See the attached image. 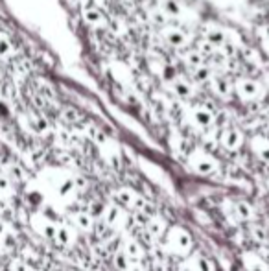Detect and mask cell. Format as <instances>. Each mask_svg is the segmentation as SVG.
<instances>
[{"label": "cell", "mask_w": 269, "mask_h": 271, "mask_svg": "<svg viewBox=\"0 0 269 271\" xmlns=\"http://www.w3.org/2000/svg\"><path fill=\"white\" fill-rule=\"evenodd\" d=\"M78 240V231L72 225H57V232H55L54 242H57L59 246L70 247L74 246Z\"/></svg>", "instance_id": "18"}, {"label": "cell", "mask_w": 269, "mask_h": 271, "mask_svg": "<svg viewBox=\"0 0 269 271\" xmlns=\"http://www.w3.org/2000/svg\"><path fill=\"white\" fill-rule=\"evenodd\" d=\"M13 196V181L6 173H0V197Z\"/></svg>", "instance_id": "22"}, {"label": "cell", "mask_w": 269, "mask_h": 271, "mask_svg": "<svg viewBox=\"0 0 269 271\" xmlns=\"http://www.w3.org/2000/svg\"><path fill=\"white\" fill-rule=\"evenodd\" d=\"M63 118L66 120V122H72V124H76L78 120L81 118L80 116V113L76 111V109H72V107H66V109H63Z\"/></svg>", "instance_id": "24"}, {"label": "cell", "mask_w": 269, "mask_h": 271, "mask_svg": "<svg viewBox=\"0 0 269 271\" xmlns=\"http://www.w3.org/2000/svg\"><path fill=\"white\" fill-rule=\"evenodd\" d=\"M267 79H269V74H267Z\"/></svg>", "instance_id": "31"}, {"label": "cell", "mask_w": 269, "mask_h": 271, "mask_svg": "<svg viewBox=\"0 0 269 271\" xmlns=\"http://www.w3.org/2000/svg\"><path fill=\"white\" fill-rule=\"evenodd\" d=\"M129 271H146V267L142 266V262H133L129 267Z\"/></svg>", "instance_id": "28"}, {"label": "cell", "mask_w": 269, "mask_h": 271, "mask_svg": "<svg viewBox=\"0 0 269 271\" xmlns=\"http://www.w3.org/2000/svg\"><path fill=\"white\" fill-rule=\"evenodd\" d=\"M102 220L111 231H124L127 225V210L111 201L102 208Z\"/></svg>", "instance_id": "6"}, {"label": "cell", "mask_w": 269, "mask_h": 271, "mask_svg": "<svg viewBox=\"0 0 269 271\" xmlns=\"http://www.w3.org/2000/svg\"><path fill=\"white\" fill-rule=\"evenodd\" d=\"M253 238H254V240H258L260 244H264V242L267 240V231H265L264 227L254 225L253 227Z\"/></svg>", "instance_id": "25"}, {"label": "cell", "mask_w": 269, "mask_h": 271, "mask_svg": "<svg viewBox=\"0 0 269 271\" xmlns=\"http://www.w3.org/2000/svg\"><path fill=\"white\" fill-rule=\"evenodd\" d=\"M166 229H168V223H166L164 218L157 216V214H151L148 220H146V231L153 240H160L164 236Z\"/></svg>", "instance_id": "16"}, {"label": "cell", "mask_w": 269, "mask_h": 271, "mask_svg": "<svg viewBox=\"0 0 269 271\" xmlns=\"http://www.w3.org/2000/svg\"><path fill=\"white\" fill-rule=\"evenodd\" d=\"M181 267L185 271H216V264L210 256L199 251H192L181 262Z\"/></svg>", "instance_id": "8"}, {"label": "cell", "mask_w": 269, "mask_h": 271, "mask_svg": "<svg viewBox=\"0 0 269 271\" xmlns=\"http://www.w3.org/2000/svg\"><path fill=\"white\" fill-rule=\"evenodd\" d=\"M134 260H131L129 256L125 255L122 249L120 251H116L115 253V256H113V264H115V267L118 271H129V267H131V264H133Z\"/></svg>", "instance_id": "21"}, {"label": "cell", "mask_w": 269, "mask_h": 271, "mask_svg": "<svg viewBox=\"0 0 269 271\" xmlns=\"http://www.w3.org/2000/svg\"><path fill=\"white\" fill-rule=\"evenodd\" d=\"M162 249L172 256L185 258L186 255L194 251V236L185 227L172 225L166 229L164 236H162Z\"/></svg>", "instance_id": "1"}, {"label": "cell", "mask_w": 269, "mask_h": 271, "mask_svg": "<svg viewBox=\"0 0 269 271\" xmlns=\"http://www.w3.org/2000/svg\"><path fill=\"white\" fill-rule=\"evenodd\" d=\"M70 225L74 227L78 232H90V231H94L96 220L90 212L78 210V212H74V214H70Z\"/></svg>", "instance_id": "13"}, {"label": "cell", "mask_w": 269, "mask_h": 271, "mask_svg": "<svg viewBox=\"0 0 269 271\" xmlns=\"http://www.w3.org/2000/svg\"><path fill=\"white\" fill-rule=\"evenodd\" d=\"M30 225L37 234H41L46 240H54L55 232H57V223H54L50 218H46L45 214H33L30 218Z\"/></svg>", "instance_id": "10"}, {"label": "cell", "mask_w": 269, "mask_h": 271, "mask_svg": "<svg viewBox=\"0 0 269 271\" xmlns=\"http://www.w3.org/2000/svg\"><path fill=\"white\" fill-rule=\"evenodd\" d=\"M186 168H188L190 172L195 173V175H199V177H210V175H214V173L219 172V164L218 159L209 153L207 149L203 148H195L186 155Z\"/></svg>", "instance_id": "2"}, {"label": "cell", "mask_w": 269, "mask_h": 271, "mask_svg": "<svg viewBox=\"0 0 269 271\" xmlns=\"http://www.w3.org/2000/svg\"><path fill=\"white\" fill-rule=\"evenodd\" d=\"M225 218H229L230 223L251 222L254 218V208L247 199H229L223 207Z\"/></svg>", "instance_id": "4"}, {"label": "cell", "mask_w": 269, "mask_h": 271, "mask_svg": "<svg viewBox=\"0 0 269 271\" xmlns=\"http://www.w3.org/2000/svg\"><path fill=\"white\" fill-rule=\"evenodd\" d=\"M137 166L140 168V172L144 173L146 177L150 179L153 185L160 187L162 190H168V192L174 190V183H172L168 172H166L162 166H159L157 163H151V161H148V159H144V157L137 159Z\"/></svg>", "instance_id": "3"}, {"label": "cell", "mask_w": 269, "mask_h": 271, "mask_svg": "<svg viewBox=\"0 0 269 271\" xmlns=\"http://www.w3.org/2000/svg\"><path fill=\"white\" fill-rule=\"evenodd\" d=\"M122 251L134 262H142L146 258L144 246H142L134 236H131V234H125V236L122 238Z\"/></svg>", "instance_id": "12"}, {"label": "cell", "mask_w": 269, "mask_h": 271, "mask_svg": "<svg viewBox=\"0 0 269 271\" xmlns=\"http://www.w3.org/2000/svg\"><path fill=\"white\" fill-rule=\"evenodd\" d=\"M83 17L87 22H90V24H100L102 20H104V15H102L100 8H98L96 4L83 6Z\"/></svg>", "instance_id": "20"}, {"label": "cell", "mask_w": 269, "mask_h": 271, "mask_svg": "<svg viewBox=\"0 0 269 271\" xmlns=\"http://www.w3.org/2000/svg\"><path fill=\"white\" fill-rule=\"evenodd\" d=\"M188 120L195 129H201V131H209V129H212L216 126L214 111L209 109L207 105H203V104H197V105H194V107L190 109Z\"/></svg>", "instance_id": "7"}, {"label": "cell", "mask_w": 269, "mask_h": 271, "mask_svg": "<svg viewBox=\"0 0 269 271\" xmlns=\"http://www.w3.org/2000/svg\"><path fill=\"white\" fill-rule=\"evenodd\" d=\"M232 91L240 96V100L244 102H258L265 96V89L260 83H256L254 79L242 78L232 85Z\"/></svg>", "instance_id": "5"}, {"label": "cell", "mask_w": 269, "mask_h": 271, "mask_svg": "<svg viewBox=\"0 0 269 271\" xmlns=\"http://www.w3.org/2000/svg\"><path fill=\"white\" fill-rule=\"evenodd\" d=\"M17 59V45L11 35L0 28V63L10 65Z\"/></svg>", "instance_id": "11"}, {"label": "cell", "mask_w": 269, "mask_h": 271, "mask_svg": "<svg viewBox=\"0 0 269 271\" xmlns=\"http://www.w3.org/2000/svg\"><path fill=\"white\" fill-rule=\"evenodd\" d=\"M0 214H2V207H0Z\"/></svg>", "instance_id": "30"}, {"label": "cell", "mask_w": 269, "mask_h": 271, "mask_svg": "<svg viewBox=\"0 0 269 271\" xmlns=\"http://www.w3.org/2000/svg\"><path fill=\"white\" fill-rule=\"evenodd\" d=\"M8 177H10L13 183H22L26 179V172L19 166V164H11L10 172H8Z\"/></svg>", "instance_id": "23"}, {"label": "cell", "mask_w": 269, "mask_h": 271, "mask_svg": "<svg viewBox=\"0 0 269 271\" xmlns=\"http://www.w3.org/2000/svg\"><path fill=\"white\" fill-rule=\"evenodd\" d=\"M11 271H28V266L24 260H13L11 262Z\"/></svg>", "instance_id": "27"}, {"label": "cell", "mask_w": 269, "mask_h": 271, "mask_svg": "<svg viewBox=\"0 0 269 271\" xmlns=\"http://www.w3.org/2000/svg\"><path fill=\"white\" fill-rule=\"evenodd\" d=\"M151 269L153 271H168V266H166V262L162 258H153L151 262Z\"/></svg>", "instance_id": "26"}, {"label": "cell", "mask_w": 269, "mask_h": 271, "mask_svg": "<svg viewBox=\"0 0 269 271\" xmlns=\"http://www.w3.org/2000/svg\"><path fill=\"white\" fill-rule=\"evenodd\" d=\"M245 142V135L244 131L236 126H229V128H225L219 135V144H221V148L227 149V152H238L242 149Z\"/></svg>", "instance_id": "9"}, {"label": "cell", "mask_w": 269, "mask_h": 271, "mask_svg": "<svg viewBox=\"0 0 269 271\" xmlns=\"http://www.w3.org/2000/svg\"><path fill=\"white\" fill-rule=\"evenodd\" d=\"M4 100V93H2V85H0V102Z\"/></svg>", "instance_id": "29"}, {"label": "cell", "mask_w": 269, "mask_h": 271, "mask_svg": "<svg viewBox=\"0 0 269 271\" xmlns=\"http://www.w3.org/2000/svg\"><path fill=\"white\" fill-rule=\"evenodd\" d=\"M172 91H174V94H177V96L183 100H188L194 96L192 85H190L188 81H183V79H175L174 83H172Z\"/></svg>", "instance_id": "19"}, {"label": "cell", "mask_w": 269, "mask_h": 271, "mask_svg": "<svg viewBox=\"0 0 269 271\" xmlns=\"http://www.w3.org/2000/svg\"><path fill=\"white\" fill-rule=\"evenodd\" d=\"M249 144L254 157L258 159L260 163L269 164V137H265V135H254L249 140Z\"/></svg>", "instance_id": "14"}, {"label": "cell", "mask_w": 269, "mask_h": 271, "mask_svg": "<svg viewBox=\"0 0 269 271\" xmlns=\"http://www.w3.org/2000/svg\"><path fill=\"white\" fill-rule=\"evenodd\" d=\"M162 34H164L166 41H168L172 46H175V48H186L190 43L188 35L185 34V30H181V28H177V26H170V28H166Z\"/></svg>", "instance_id": "17"}, {"label": "cell", "mask_w": 269, "mask_h": 271, "mask_svg": "<svg viewBox=\"0 0 269 271\" xmlns=\"http://www.w3.org/2000/svg\"><path fill=\"white\" fill-rule=\"evenodd\" d=\"M240 258L245 271H269V264L254 251H244Z\"/></svg>", "instance_id": "15"}]
</instances>
